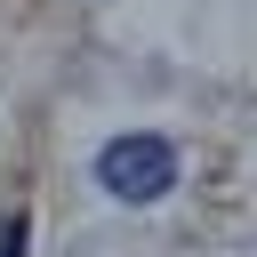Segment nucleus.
I'll list each match as a JSON object with an SVG mask.
<instances>
[{
	"label": "nucleus",
	"instance_id": "obj_1",
	"mask_svg": "<svg viewBox=\"0 0 257 257\" xmlns=\"http://www.w3.org/2000/svg\"><path fill=\"white\" fill-rule=\"evenodd\" d=\"M96 185H104L112 201L145 209V201H161V193L177 185V145H169L161 128H120V137L96 145Z\"/></svg>",
	"mask_w": 257,
	"mask_h": 257
},
{
	"label": "nucleus",
	"instance_id": "obj_2",
	"mask_svg": "<svg viewBox=\"0 0 257 257\" xmlns=\"http://www.w3.org/2000/svg\"><path fill=\"white\" fill-rule=\"evenodd\" d=\"M24 241H32V217L8 209V217H0V257H24Z\"/></svg>",
	"mask_w": 257,
	"mask_h": 257
}]
</instances>
